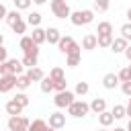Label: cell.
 Masks as SVG:
<instances>
[{"instance_id": "1", "label": "cell", "mask_w": 131, "mask_h": 131, "mask_svg": "<svg viewBox=\"0 0 131 131\" xmlns=\"http://www.w3.org/2000/svg\"><path fill=\"white\" fill-rule=\"evenodd\" d=\"M70 20H72V25H76V27L90 25V23L94 20V10H90V8H86V10H76V12L70 14Z\"/></svg>"}, {"instance_id": "2", "label": "cell", "mask_w": 131, "mask_h": 131, "mask_svg": "<svg viewBox=\"0 0 131 131\" xmlns=\"http://www.w3.org/2000/svg\"><path fill=\"white\" fill-rule=\"evenodd\" d=\"M23 61H18V59H8V61H4L2 66H0V76H20L23 74Z\"/></svg>"}, {"instance_id": "3", "label": "cell", "mask_w": 131, "mask_h": 131, "mask_svg": "<svg viewBox=\"0 0 131 131\" xmlns=\"http://www.w3.org/2000/svg\"><path fill=\"white\" fill-rule=\"evenodd\" d=\"M88 111H90V104L84 102V100H74V102L68 106V115L74 117V119H82V117H86Z\"/></svg>"}, {"instance_id": "4", "label": "cell", "mask_w": 131, "mask_h": 131, "mask_svg": "<svg viewBox=\"0 0 131 131\" xmlns=\"http://www.w3.org/2000/svg\"><path fill=\"white\" fill-rule=\"evenodd\" d=\"M49 6H51V12H53L55 18H70V14H72L66 0H51Z\"/></svg>"}, {"instance_id": "5", "label": "cell", "mask_w": 131, "mask_h": 131, "mask_svg": "<svg viewBox=\"0 0 131 131\" xmlns=\"http://www.w3.org/2000/svg\"><path fill=\"white\" fill-rule=\"evenodd\" d=\"M74 100H76V94H74L72 90H63V92H57V94H55L53 104H55L57 108H68Z\"/></svg>"}, {"instance_id": "6", "label": "cell", "mask_w": 131, "mask_h": 131, "mask_svg": "<svg viewBox=\"0 0 131 131\" xmlns=\"http://www.w3.org/2000/svg\"><path fill=\"white\" fill-rule=\"evenodd\" d=\"M29 125H31V121L23 115H16V117L8 119V131H29Z\"/></svg>"}, {"instance_id": "7", "label": "cell", "mask_w": 131, "mask_h": 131, "mask_svg": "<svg viewBox=\"0 0 131 131\" xmlns=\"http://www.w3.org/2000/svg\"><path fill=\"white\" fill-rule=\"evenodd\" d=\"M37 59H39V45H35L33 49H29V51H25V55H23V66H27L29 70L31 68H37Z\"/></svg>"}, {"instance_id": "8", "label": "cell", "mask_w": 131, "mask_h": 131, "mask_svg": "<svg viewBox=\"0 0 131 131\" xmlns=\"http://www.w3.org/2000/svg\"><path fill=\"white\" fill-rule=\"evenodd\" d=\"M47 125H49L51 129H61V127H66V115H63V113H59V111L51 113V115H49Z\"/></svg>"}, {"instance_id": "9", "label": "cell", "mask_w": 131, "mask_h": 131, "mask_svg": "<svg viewBox=\"0 0 131 131\" xmlns=\"http://www.w3.org/2000/svg\"><path fill=\"white\" fill-rule=\"evenodd\" d=\"M12 88H16V76H0V92H10Z\"/></svg>"}, {"instance_id": "10", "label": "cell", "mask_w": 131, "mask_h": 131, "mask_svg": "<svg viewBox=\"0 0 131 131\" xmlns=\"http://www.w3.org/2000/svg\"><path fill=\"white\" fill-rule=\"evenodd\" d=\"M96 47H98V37H96L94 33H86L84 39H82V49H86V51H94Z\"/></svg>"}, {"instance_id": "11", "label": "cell", "mask_w": 131, "mask_h": 131, "mask_svg": "<svg viewBox=\"0 0 131 131\" xmlns=\"http://www.w3.org/2000/svg\"><path fill=\"white\" fill-rule=\"evenodd\" d=\"M45 35H47V43H49V45H57L59 39L63 37L61 31H59L57 27H49V29H45Z\"/></svg>"}, {"instance_id": "12", "label": "cell", "mask_w": 131, "mask_h": 131, "mask_svg": "<svg viewBox=\"0 0 131 131\" xmlns=\"http://www.w3.org/2000/svg\"><path fill=\"white\" fill-rule=\"evenodd\" d=\"M74 45H76V41H74L70 35H66V37H61V39H59V43H57V49H59L61 53H66V55H68V53L74 49Z\"/></svg>"}, {"instance_id": "13", "label": "cell", "mask_w": 131, "mask_h": 131, "mask_svg": "<svg viewBox=\"0 0 131 131\" xmlns=\"http://www.w3.org/2000/svg\"><path fill=\"white\" fill-rule=\"evenodd\" d=\"M117 84H119V76H117V74H113V72L104 74V78H102V86H104L106 90H115Z\"/></svg>"}, {"instance_id": "14", "label": "cell", "mask_w": 131, "mask_h": 131, "mask_svg": "<svg viewBox=\"0 0 131 131\" xmlns=\"http://www.w3.org/2000/svg\"><path fill=\"white\" fill-rule=\"evenodd\" d=\"M127 45H129V41H125L123 37H117V39L113 41V45H111V51H113V53H125Z\"/></svg>"}, {"instance_id": "15", "label": "cell", "mask_w": 131, "mask_h": 131, "mask_svg": "<svg viewBox=\"0 0 131 131\" xmlns=\"http://www.w3.org/2000/svg\"><path fill=\"white\" fill-rule=\"evenodd\" d=\"M90 111H92L94 115L104 113V111H106V100H104V98H94V100L90 102Z\"/></svg>"}, {"instance_id": "16", "label": "cell", "mask_w": 131, "mask_h": 131, "mask_svg": "<svg viewBox=\"0 0 131 131\" xmlns=\"http://www.w3.org/2000/svg\"><path fill=\"white\" fill-rule=\"evenodd\" d=\"M31 37H33L35 45H41V43H45V41H47L45 29H41V27H35V29H33V33H31Z\"/></svg>"}, {"instance_id": "17", "label": "cell", "mask_w": 131, "mask_h": 131, "mask_svg": "<svg viewBox=\"0 0 131 131\" xmlns=\"http://www.w3.org/2000/svg\"><path fill=\"white\" fill-rule=\"evenodd\" d=\"M4 108H6V113H8L10 117H16V115H20V113H23V106H20V104H18L14 98H12V100H8Z\"/></svg>"}, {"instance_id": "18", "label": "cell", "mask_w": 131, "mask_h": 131, "mask_svg": "<svg viewBox=\"0 0 131 131\" xmlns=\"http://www.w3.org/2000/svg\"><path fill=\"white\" fill-rule=\"evenodd\" d=\"M98 123H100V127H111V125L115 123V117H113V113H111V111H104V113H100V115H98Z\"/></svg>"}, {"instance_id": "19", "label": "cell", "mask_w": 131, "mask_h": 131, "mask_svg": "<svg viewBox=\"0 0 131 131\" xmlns=\"http://www.w3.org/2000/svg\"><path fill=\"white\" fill-rule=\"evenodd\" d=\"M4 20H6V23H8V27L12 29V27H14L16 23H20V20H23V16H20V12H18V10L14 8V10H10V12L6 14V18H4Z\"/></svg>"}, {"instance_id": "20", "label": "cell", "mask_w": 131, "mask_h": 131, "mask_svg": "<svg viewBox=\"0 0 131 131\" xmlns=\"http://www.w3.org/2000/svg\"><path fill=\"white\" fill-rule=\"evenodd\" d=\"M27 76L31 78V82H41L43 78H45V74H43V70L37 66V68H31L29 72H27Z\"/></svg>"}, {"instance_id": "21", "label": "cell", "mask_w": 131, "mask_h": 131, "mask_svg": "<svg viewBox=\"0 0 131 131\" xmlns=\"http://www.w3.org/2000/svg\"><path fill=\"white\" fill-rule=\"evenodd\" d=\"M29 86H31V78H29L27 74H20V76H16V88H18L20 92H25Z\"/></svg>"}, {"instance_id": "22", "label": "cell", "mask_w": 131, "mask_h": 131, "mask_svg": "<svg viewBox=\"0 0 131 131\" xmlns=\"http://www.w3.org/2000/svg\"><path fill=\"white\" fill-rule=\"evenodd\" d=\"M18 47H20L23 51H29V49H33V47H35V41H33V37H31V35H23V37H20V43H18Z\"/></svg>"}, {"instance_id": "23", "label": "cell", "mask_w": 131, "mask_h": 131, "mask_svg": "<svg viewBox=\"0 0 131 131\" xmlns=\"http://www.w3.org/2000/svg\"><path fill=\"white\" fill-rule=\"evenodd\" d=\"M80 59H82V51L80 53H68L66 55V66L76 68V66H80Z\"/></svg>"}, {"instance_id": "24", "label": "cell", "mask_w": 131, "mask_h": 131, "mask_svg": "<svg viewBox=\"0 0 131 131\" xmlns=\"http://www.w3.org/2000/svg\"><path fill=\"white\" fill-rule=\"evenodd\" d=\"M108 6H111L108 0H92V10L94 12H106Z\"/></svg>"}, {"instance_id": "25", "label": "cell", "mask_w": 131, "mask_h": 131, "mask_svg": "<svg viewBox=\"0 0 131 131\" xmlns=\"http://www.w3.org/2000/svg\"><path fill=\"white\" fill-rule=\"evenodd\" d=\"M49 125H47V121L45 119H35V121H31V125H29V131H45Z\"/></svg>"}, {"instance_id": "26", "label": "cell", "mask_w": 131, "mask_h": 131, "mask_svg": "<svg viewBox=\"0 0 131 131\" xmlns=\"http://www.w3.org/2000/svg\"><path fill=\"white\" fill-rule=\"evenodd\" d=\"M96 33H98V35H113V25H111L108 20H102V23H98Z\"/></svg>"}, {"instance_id": "27", "label": "cell", "mask_w": 131, "mask_h": 131, "mask_svg": "<svg viewBox=\"0 0 131 131\" xmlns=\"http://www.w3.org/2000/svg\"><path fill=\"white\" fill-rule=\"evenodd\" d=\"M41 18H43L41 12H29V16H27V25H31V27L35 29V27L41 25Z\"/></svg>"}, {"instance_id": "28", "label": "cell", "mask_w": 131, "mask_h": 131, "mask_svg": "<svg viewBox=\"0 0 131 131\" xmlns=\"http://www.w3.org/2000/svg\"><path fill=\"white\" fill-rule=\"evenodd\" d=\"M41 92H43V94H49V92H53V80H51L49 76H45V78L41 80Z\"/></svg>"}, {"instance_id": "29", "label": "cell", "mask_w": 131, "mask_h": 131, "mask_svg": "<svg viewBox=\"0 0 131 131\" xmlns=\"http://www.w3.org/2000/svg\"><path fill=\"white\" fill-rule=\"evenodd\" d=\"M96 37H98V47H111L115 41L113 35H96Z\"/></svg>"}, {"instance_id": "30", "label": "cell", "mask_w": 131, "mask_h": 131, "mask_svg": "<svg viewBox=\"0 0 131 131\" xmlns=\"http://www.w3.org/2000/svg\"><path fill=\"white\" fill-rule=\"evenodd\" d=\"M49 78H51L53 82H57V80H63L66 76H63V70H61L59 66H55V68H51V70H49Z\"/></svg>"}, {"instance_id": "31", "label": "cell", "mask_w": 131, "mask_h": 131, "mask_svg": "<svg viewBox=\"0 0 131 131\" xmlns=\"http://www.w3.org/2000/svg\"><path fill=\"white\" fill-rule=\"evenodd\" d=\"M88 90H90V86H88V82H76V88H74V94H78V96H84V94H88Z\"/></svg>"}, {"instance_id": "32", "label": "cell", "mask_w": 131, "mask_h": 131, "mask_svg": "<svg viewBox=\"0 0 131 131\" xmlns=\"http://www.w3.org/2000/svg\"><path fill=\"white\" fill-rule=\"evenodd\" d=\"M111 113H113L115 119H123V117H127V106H123V104H115Z\"/></svg>"}, {"instance_id": "33", "label": "cell", "mask_w": 131, "mask_h": 131, "mask_svg": "<svg viewBox=\"0 0 131 131\" xmlns=\"http://www.w3.org/2000/svg\"><path fill=\"white\" fill-rule=\"evenodd\" d=\"M14 100H16V102H18L23 108H25V106H29V102H31V100H29V96H27V92H16Z\"/></svg>"}, {"instance_id": "34", "label": "cell", "mask_w": 131, "mask_h": 131, "mask_svg": "<svg viewBox=\"0 0 131 131\" xmlns=\"http://www.w3.org/2000/svg\"><path fill=\"white\" fill-rule=\"evenodd\" d=\"M63 90H68V82H66V78L53 82V92H55V94H57V92H63Z\"/></svg>"}, {"instance_id": "35", "label": "cell", "mask_w": 131, "mask_h": 131, "mask_svg": "<svg viewBox=\"0 0 131 131\" xmlns=\"http://www.w3.org/2000/svg\"><path fill=\"white\" fill-rule=\"evenodd\" d=\"M12 2H14V8L16 10H27L33 4V0H12Z\"/></svg>"}, {"instance_id": "36", "label": "cell", "mask_w": 131, "mask_h": 131, "mask_svg": "<svg viewBox=\"0 0 131 131\" xmlns=\"http://www.w3.org/2000/svg\"><path fill=\"white\" fill-rule=\"evenodd\" d=\"M121 37H123L125 41H131V23H125V25L121 27Z\"/></svg>"}, {"instance_id": "37", "label": "cell", "mask_w": 131, "mask_h": 131, "mask_svg": "<svg viewBox=\"0 0 131 131\" xmlns=\"http://www.w3.org/2000/svg\"><path fill=\"white\" fill-rule=\"evenodd\" d=\"M12 31H14L16 35H25V31H27V23H25V20H20V23H16V25L12 27Z\"/></svg>"}, {"instance_id": "38", "label": "cell", "mask_w": 131, "mask_h": 131, "mask_svg": "<svg viewBox=\"0 0 131 131\" xmlns=\"http://www.w3.org/2000/svg\"><path fill=\"white\" fill-rule=\"evenodd\" d=\"M117 76H119V82H129V80H131V76H129V68H123Z\"/></svg>"}, {"instance_id": "39", "label": "cell", "mask_w": 131, "mask_h": 131, "mask_svg": "<svg viewBox=\"0 0 131 131\" xmlns=\"http://www.w3.org/2000/svg\"><path fill=\"white\" fill-rule=\"evenodd\" d=\"M121 90L125 96H131V80L129 82H121Z\"/></svg>"}, {"instance_id": "40", "label": "cell", "mask_w": 131, "mask_h": 131, "mask_svg": "<svg viewBox=\"0 0 131 131\" xmlns=\"http://www.w3.org/2000/svg\"><path fill=\"white\" fill-rule=\"evenodd\" d=\"M4 61H8V49L2 45V47H0V66H2Z\"/></svg>"}, {"instance_id": "41", "label": "cell", "mask_w": 131, "mask_h": 131, "mask_svg": "<svg viewBox=\"0 0 131 131\" xmlns=\"http://www.w3.org/2000/svg\"><path fill=\"white\" fill-rule=\"evenodd\" d=\"M6 14H8L6 6H4V4H0V18H6Z\"/></svg>"}, {"instance_id": "42", "label": "cell", "mask_w": 131, "mask_h": 131, "mask_svg": "<svg viewBox=\"0 0 131 131\" xmlns=\"http://www.w3.org/2000/svg\"><path fill=\"white\" fill-rule=\"evenodd\" d=\"M125 57H127L129 63H131V45H127V49H125Z\"/></svg>"}, {"instance_id": "43", "label": "cell", "mask_w": 131, "mask_h": 131, "mask_svg": "<svg viewBox=\"0 0 131 131\" xmlns=\"http://www.w3.org/2000/svg\"><path fill=\"white\" fill-rule=\"evenodd\" d=\"M127 117L131 119V96H129V104H127Z\"/></svg>"}, {"instance_id": "44", "label": "cell", "mask_w": 131, "mask_h": 131, "mask_svg": "<svg viewBox=\"0 0 131 131\" xmlns=\"http://www.w3.org/2000/svg\"><path fill=\"white\" fill-rule=\"evenodd\" d=\"M127 23H131V8H127Z\"/></svg>"}, {"instance_id": "45", "label": "cell", "mask_w": 131, "mask_h": 131, "mask_svg": "<svg viewBox=\"0 0 131 131\" xmlns=\"http://www.w3.org/2000/svg\"><path fill=\"white\" fill-rule=\"evenodd\" d=\"M33 2H35V4H45L47 0H33Z\"/></svg>"}, {"instance_id": "46", "label": "cell", "mask_w": 131, "mask_h": 131, "mask_svg": "<svg viewBox=\"0 0 131 131\" xmlns=\"http://www.w3.org/2000/svg\"><path fill=\"white\" fill-rule=\"evenodd\" d=\"M2 45H4V35L0 33V47H2Z\"/></svg>"}, {"instance_id": "47", "label": "cell", "mask_w": 131, "mask_h": 131, "mask_svg": "<svg viewBox=\"0 0 131 131\" xmlns=\"http://www.w3.org/2000/svg\"><path fill=\"white\" fill-rule=\"evenodd\" d=\"M115 131H127V127H115Z\"/></svg>"}, {"instance_id": "48", "label": "cell", "mask_w": 131, "mask_h": 131, "mask_svg": "<svg viewBox=\"0 0 131 131\" xmlns=\"http://www.w3.org/2000/svg\"><path fill=\"white\" fill-rule=\"evenodd\" d=\"M127 131H131V119H129V123H127Z\"/></svg>"}, {"instance_id": "49", "label": "cell", "mask_w": 131, "mask_h": 131, "mask_svg": "<svg viewBox=\"0 0 131 131\" xmlns=\"http://www.w3.org/2000/svg\"><path fill=\"white\" fill-rule=\"evenodd\" d=\"M45 131H57V129H51V127H47V129H45Z\"/></svg>"}, {"instance_id": "50", "label": "cell", "mask_w": 131, "mask_h": 131, "mask_svg": "<svg viewBox=\"0 0 131 131\" xmlns=\"http://www.w3.org/2000/svg\"><path fill=\"white\" fill-rule=\"evenodd\" d=\"M127 68H129V76H131V63H129V66H127Z\"/></svg>"}, {"instance_id": "51", "label": "cell", "mask_w": 131, "mask_h": 131, "mask_svg": "<svg viewBox=\"0 0 131 131\" xmlns=\"http://www.w3.org/2000/svg\"><path fill=\"white\" fill-rule=\"evenodd\" d=\"M96 131H106V127H102V129H96Z\"/></svg>"}]
</instances>
